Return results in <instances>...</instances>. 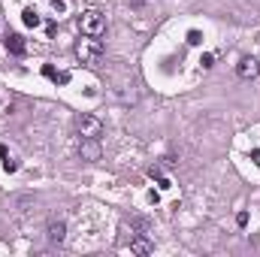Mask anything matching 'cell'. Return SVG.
Returning <instances> with one entry per match:
<instances>
[{"label":"cell","mask_w":260,"mask_h":257,"mask_svg":"<svg viewBox=\"0 0 260 257\" xmlns=\"http://www.w3.org/2000/svg\"><path fill=\"white\" fill-rule=\"evenodd\" d=\"M79 30L85 34V37H103V30H106V18H103V12H97V9H85L82 15H79Z\"/></svg>","instance_id":"1"},{"label":"cell","mask_w":260,"mask_h":257,"mask_svg":"<svg viewBox=\"0 0 260 257\" xmlns=\"http://www.w3.org/2000/svg\"><path fill=\"white\" fill-rule=\"evenodd\" d=\"M76 58H79L82 64H97V61L103 58V43H100L97 37L79 40V46H76Z\"/></svg>","instance_id":"2"},{"label":"cell","mask_w":260,"mask_h":257,"mask_svg":"<svg viewBox=\"0 0 260 257\" xmlns=\"http://www.w3.org/2000/svg\"><path fill=\"white\" fill-rule=\"evenodd\" d=\"M76 130H79V136L100 139L103 136V121L97 115H76Z\"/></svg>","instance_id":"3"},{"label":"cell","mask_w":260,"mask_h":257,"mask_svg":"<svg viewBox=\"0 0 260 257\" xmlns=\"http://www.w3.org/2000/svg\"><path fill=\"white\" fill-rule=\"evenodd\" d=\"M79 154H82V160H91V164H97L100 160V142L97 139H88V136H82V142H79Z\"/></svg>","instance_id":"4"},{"label":"cell","mask_w":260,"mask_h":257,"mask_svg":"<svg viewBox=\"0 0 260 257\" xmlns=\"http://www.w3.org/2000/svg\"><path fill=\"white\" fill-rule=\"evenodd\" d=\"M236 76H239V79H245V82H248V79H257V76H260V61H257V58H251V55H248V58H242V61L236 64Z\"/></svg>","instance_id":"5"},{"label":"cell","mask_w":260,"mask_h":257,"mask_svg":"<svg viewBox=\"0 0 260 257\" xmlns=\"http://www.w3.org/2000/svg\"><path fill=\"white\" fill-rule=\"evenodd\" d=\"M64 239H67V224L64 221H49V242L61 245Z\"/></svg>","instance_id":"6"},{"label":"cell","mask_w":260,"mask_h":257,"mask_svg":"<svg viewBox=\"0 0 260 257\" xmlns=\"http://www.w3.org/2000/svg\"><path fill=\"white\" fill-rule=\"evenodd\" d=\"M130 251H133V254H151V242H148L145 236H133V239H130Z\"/></svg>","instance_id":"7"},{"label":"cell","mask_w":260,"mask_h":257,"mask_svg":"<svg viewBox=\"0 0 260 257\" xmlns=\"http://www.w3.org/2000/svg\"><path fill=\"white\" fill-rule=\"evenodd\" d=\"M6 49H9L12 55H24V40H21L18 34H6Z\"/></svg>","instance_id":"8"},{"label":"cell","mask_w":260,"mask_h":257,"mask_svg":"<svg viewBox=\"0 0 260 257\" xmlns=\"http://www.w3.org/2000/svg\"><path fill=\"white\" fill-rule=\"evenodd\" d=\"M0 160H3V170H6V173H15V170H18V164L12 160V154L6 151V145H0Z\"/></svg>","instance_id":"9"},{"label":"cell","mask_w":260,"mask_h":257,"mask_svg":"<svg viewBox=\"0 0 260 257\" xmlns=\"http://www.w3.org/2000/svg\"><path fill=\"white\" fill-rule=\"evenodd\" d=\"M24 24L27 27H40V12L37 9H24Z\"/></svg>","instance_id":"10"},{"label":"cell","mask_w":260,"mask_h":257,"mask_svg":"<svg viewBox=\"0 0 260 257\" xmlns=\"http://www.w3.org/2000/svg\"><path fill=\"white\" fill-rule=\"evenodd\" d=\"M200 64H203V70H209V67L215 64V55H203V61H200Z\"/></svg>","instance_id":"11"},{"label":"cell","mask_w":260,"mask_h":257,"mask_svg":"<svg viewBox=\"0 0 260 257\" xmlns=\"http://www.w3.org/2000/svg\"><path fill=\"white\" fill-rule=\"evenodd\" d=\"M188 43L197 46V43H203V40H200V34H197V30H191V34H188Z\"/></svg>","instance_id":"12"},{"label":"cell","mask_w":260,"mask_h":257,"mask_svg":"<svg viewBox=\"0 0 260 257\" xmlns=\"http://www.w3.org/2000/svg\"><path fill=\"white\" fill-rule=\"evenodd\" d=\"M236 224H239V227H245V224H248V215H245V212H239V215H236Z\"/></svg>","instance_id":"13"},{"label":"cell","mask_w":260,"mask_h":257,"mask_svg":"<svg viewBox=\"0 0 260 257\" xmlns=\"http://www.w3.org/2000/svg\"><path fill=\"white\" fill-rule=\"evenodd\" d=\"M49 3H52V6H55V9H58V12H61V9H64V0H49Z\"/></svg>","instance_id":"14"}]
</instances>
